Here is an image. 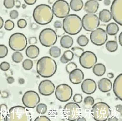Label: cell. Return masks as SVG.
<instances>
[{"label": "cell", "instance_id": "8d00e7d4", "mask_svg": "<svg viewBox=\"0 0 122 121\" xmlns=\"http://www.w3.org/2000/svg\"><path fill=\"white\" fill-rule=\"evenodd\" d=\"M8 53L7 47L4 45H0V58H4Z\"/></svg>", "mask_w": 122, "mask_h": 121}, {"label": "cell", "instance_id": "6f0895ef", "mask_svg": "<svg viewBox=\"0 0 122 121\" xmlns=\"http://www.w3.org/2000/svg\"><path fill=\"white\" fill-rule=\"evenodd\" d=\"M104 5L106 6L110 5L111 4V1L110 0H105L103 1Z\"/></svg>", "mask_w": 122, "mask_h": 121}, {"label": "cell", "instance_id": "83f0119b", "mask_svg": "<svg viewBox=\"0 0 122 121\" xmlns=\"http://www.w3.org/2000/svg\"><path fill=\"white\" fill-rule=\"evenodd\" d=\"M74 54L70 50L65 51L62 56L60 59L61 63L63 64L68 63L69 61H71L73 59Z\"/></svg>", "mask_w": 122, "mask_h": 121}, {"label": "cell", "instance_id": "f35d334b", "mask_svg": "<svg viewBox=\"0 0 122 121\" xmlns=\"http://www.w3.org/2000/svg\"><path fill=\"white\" fill-rule=\"evenodd\" d=\"M14 23L11 20H7L5 22L4 24V28L6 30L10 31L13 29L14 28Z\"/></svg>", "mask_w": 122, "mask_h": 121}, {"label": "cell", "instance_id": "7dc6e473", "mask_svg": "<svg viewBox=\"0 0 122 121\" xmlns=\"http://www.w3.org/2000/svg\"><path fill=\"white\" fill-rule=\"evenodd\" d=\"M62 23L60 21H56L54 23V27L55 28H62Z\"/></svg>", "mask_w": 122, "mask_h": 121}, {"label": "cell", "instance_id": "4316f807", "mask_svg": "<svg viewBox=\"0 0 122 121\" xmlns=\"http://www.w3.org/2000/svg\"><path fill=\"white\" fill-rule=\"evenodd\" d=\"M83 6V2L81 0H72L70 2V7L74 11H79L82 9Z\"/></svg>", "mask_w": 122, "mask_h": 121}, {"label": "cell", "instance_id": "f907efd6", "mask_svg": "<svg viewBox=\"0 0 122 121\" xmlns=\"http://www.w3.org/2000/svg\"><path fill=\"white\" fill-rule=\"evenodd\" d=\"M7 82L9 84H11L14 82L15 79L14 78L12 77H9L7 78Z\"/></svg>", "mask_w": 122, "mask_h": 121}, {"label": "cell", "instance_id": "ba28073f", "mask_svg": "<svg viewBox=\"0 0 122 121\" xmlns=\"http://www.w3.org/2000/svg\"><path fill=\"white\" fill-rule=\"evenodd\" d=\"M39 40L41 43L44 47H49L54 45L57 40L56 32L51 28L44 29L40 32Z\"/></svg>", "mask_w": 122, "mask_h": 121}, {"label": "cell", "instance_id": "1f68e13d", "mask_svg": "<svg viewBox=\"0 0 122 121\" xmlns=\"http://www.w3.org/2000/svg\"><path fill=\"white\" fill-rule=\"evenodd\" d=\"M95 102L94 99L91 96H87L84 99V106L86 108H90Z\"/></svg>", "mask_w": 122, "mask_h": 121}, {"label": "cell", "instance_id": "d4e9b609", "mask_svg": "<svg viewBox=\"0 0 122 121\" xmlns=\"http://www.w3.org/2000/svg\"><path fill=\"white\" fill-rule=\"evenodd\" d=\"M112 18V14L110 11L108 9H103L99 13L98 19L101 22L108 23L111 21Z\"/></svg>", "mask_w": 122, "mask_h": 121}, {"label": "cell", "instance_id": "9a60e30c", "mask_svg": "<svg viewBox=\"0 0 122 121\" xmlns=\"http://www.w3.org/2000/svg\"><path fill=\"white\" fill-rule=\"evenodd\" d=\"M111 13L112 18L120 26L122 25V0H114L111 7Z\"/></svg>", "mask_w": 122, "mask_h": 121}, {"label": "cell", "instance_id": "3957f363", "mask_svg": "<svg viewBox=\"0 0 122 121\" xmlns=\"http://www.w3.org/2000/svg\"><path fill=\"white\" fill-rule=\"evenodd\" d=\"M62 26L66 33L70 35H76L82 30V19L76 14H69L63 20Z\"/></svg>", "mask_w": 122, "mask_h": 121}, {"label": "cell", "instance_id": "4fadbf2b", "mask_svg": "<svg viewBox=\"0 0 122 121\" xmlns=\"http://www.w3.org/2000/svg\"><path fill=\"white\" fill-rule=\"evenodd\" d=\"M97 58L93 52L90 51L84 52L79 57V61L82 67L86 69L92 68L97 62Z\"/></svg>", "mask_w": 122, "mask_h": 121}, {"label": "cell", "instance_id": "681fc988", "mask_svg": "<svg viewBox=\"0 0 122 121\" xmlns=\"http://www.w3.org/2000/svg\"><path fill=\"white\" fill-rule=\"evenodd\" d=\"M25 2L29 5H32L36 2V0H24Z\"/></svg>", "mask_w": 122, "mask_h": 121}, {"label": "cell", "instance_id": "44dd1931", "mask_svg": "<svg viewBox=\"0 0 122 121\" xmlns=\"http://www.w3.org/2000/svg\"><path fill=\"white\" fill-rule=\"evenodd\" d=\"M112 84L110 80L106 78L101 79L98 82L99 90L102 92L106 93L112 90Z\"/></svg>", "mask_w": 122, "mask_h": 121}, {"label": "cell", "instance_id": "8fae6325", "mask_svg": "<svg viewBox=\"0 0 122 121\" xmlns=\"http://www.w3.org/2000/svg\"><path fill=\"white\" fill-rule=\"evenodd\" d=\"M82 25L86 31L92 32L98 28L100 24V20L98 16L94 14H85L82 20Z\"/></svg>", "mask_w": 122, "mask_h": 121}, {"label": "cell", "instance_id": "277c9868", "mask_svg": "<svg viewBox=\"0 0 122 121\" xmlns=\"http://www.w3.org/2000/svg\"><path fill=\"white\" fill-rule=\"evenodd\" d=\"M6 121H31L30 111L21 106H14L10 109L5 116Z\"/></svg>", "mask_w": 122, "mask_h": 121}, {"label": "cell", "instance_id": "2e32d148", "mask_svg": "<svg viewBox=\"0 0 122 121\" xmlns=\"http://www.w3.org/2000/svg\"><path fill=\"white\" fill-rule=\"evenodd\" d=\"M55 88L54 84L51 81L45 80L40 82L38 87V90L41 95L48 96L54 93Z\"/></svg>", "mask_w": 122, "mask_h": 121}, {"label": "cell", "instance_id": "e0dca14e", "mask_svg": "<svg viewBox=\"0 0 122 121\" xmlns=\"http://www.w3.org/2000/svg\"><path fill=\"white\" fill-rule=\"evenodd\" d=\"M82 91L87 95H91L94 93L97 89V85L94 80L91 79H87L81 84Z\"/></svg>", "mask_w": 122, "mask_h": 121}, {"label": "cell", "instance_id": "c3c4849f", "mask_svg": "<svg viewBox=\"0 0 122 121\" xmlns=\"http://www.w3.org/2000/svg\"><path fill=\"white\" fill-rule=\"evenodd\" d=\"M7 110V107L5 104H2L0 106V111L2 112H5Z\"/></svg>", "mask_w": 122, "mask_h": 121}, {"label": "cell", "instance_id": "7402d4cb", "mask_svg": "<svg viewBox=\"0 0 122 121\" xmlns=\"http://www.w3.org/2000/svg\"><path fill=\"white\" fill-rule=\"evenodd\" d=\"M39 49L35 45H30L27 48L26 54L28 58L34 59L37 58L39 55Z\"/></svg>", "mask_w": 122, "mask_h": 121}, {"label": "cell", "instance_id": "cb8c5ba5", "mask_svg": "<svg viewBox=\"0 0 122 121\" xmlns=\"http://www.w3.org/2000/svg\"><path fill=\"white\" fill-rule=\"evenodd\" d=\"M93 67V72L97 76H102L106 72V67L102 63L95 64Z\"/></svg>", "mask_w": 122, "mask_h": 121}, {"label": "cell", "instance_id": "52a82bcc", "mask_svg": "<svg viewBox=\"0 0 122 121\" xmlns=\"http://www.w3.org/2000/svg\"><path fill=\"white\" fill-rule=\"evenodd\" d=\"M63 112L66 119L69 121H76L81 116V108L77 103L69 102L64 107Z\"/></svg>", "mask_w": 122, "mask_h": 121}, {"label": "cell", "instance_id": "484cf974", "mask_svg": "<svg viewBox=\"0 0 122 121\" xmlns=\"http://www.w3.org/2000/svg\"><path fill=\"white\" fill-rule=\"evenodd\" d=\"M106 32L109 35L113 36L115 35L119 31L118 25L116 23H111L108 24L106 27Z\"/></svg>", "mask_w": 122, "mask_h": 121}, {"label": "cell", "instance_id": "e575fe53", "mask_svg": "<svg viewBox=\"0 0 122 121\" xmlns=\"http://www.w3.org/2000/svg\"><path fill=\"white\" fill-rule=\"evenodd\" d=\"M36 111L38 114L41 115L45 114L47 112V105L44 104H39L36 107Z\"/></svg>", "mask_w": 122, "mask_h": 121}, {"label": "cell", "instance_id": "f546056e", "mask_svg": "<svg viewBox=\"0 0 122 121\" xmlns=\"http://www.w3.org/2000/svg\"><path fill=\"white\" fill-rule=\"evenodd\" d=\"M61 54V49L58 47L53 46L50 49V55L53 58H58L60 56Z\"/></svg>", "mask_w": 122, "mask_h": 121}, {"label": "cell", "instance_id": "6da1fadb", "mask_svg": "<svg viewBox=\"0 0 122 121\" xmlns=\"http://www.w3.org/2000/svg\"><path fill=\"white\" fill-rule=\"evenodd\" d=\"M38 74L44 78H50L55 74L57 70V65L54 59L45 56L39 59L36 65Z\"/></svg>", "mask_w": 122, "mask_h": 121}, {"label": "cell", "instance_id": "7a4b0ae2", "mask_svg": "<svg viewBox=\"0 0 122 121\" xmlns=\"http://www.w3.org/2000/svg\"><path fill=\"white\" fill-rule=\"evenodd\" d=\"M33 17L37 24L41 25L48 24L53 19L52 9L48 5L40 4L34 9Z\"/></svg>", "mask_w": 122, "mask_h": 121}, {"label": "cell", "instance_id": "816d5d0a", "mask_svg": "<svg viewBox=\"0 0 122 121\" xmlns=\"http://www.w3.org/2000/svg\"><path fill=\"white\" fill-rule=\"evenodd\" d=\"M116 110L119 112L121 114H122V106L121 105H117L115 106Z\"/></svg>", "mask_w": 122, "mask_h": 121}, {"label": "cell", "instance_id": "5b68a950", "mask_svg": "<svg viewBox=\"0 0 122 121\" xmlns=\"http://www.w3.org/2000/svg\"><path fill=\"white\" fill-rule=\"evenodd\" d=\"M110 106L105 102H98L93 105L91 114L95 120L97 121H107L111 114Z\"/></svg>", "mask_w": 122, "mask_h": 121}, {"label": "cell", "instance_id": "7c38bea8", "mask_svg": "<svg viewBox=\"0 0 122 121\" xmlns=\"http://www.w3.org/2000/svg\"><path fill=\"white\" fill-rule=\"evenodd\" d=\"M22 100L23 104L27 108L33 109L40 102V98L37 92L30 90L25 93Z\"/></svg>", "mask_w": 122, "mask_h": 121}, {"label": "cell", "instance_id": "836d02e7", "mask_svg": "<svg viewBox=\"0 0 122 121\" xmlns=\"http://www.w3.org/2000/svg\"><path fill=\"white\" fill-rule=\"evenodd\" d=\"M23 68L26 70H30L33 66V62L32 60L29 59H26L24 60L22 63Z\"/></svg>", "mask_w": 122, "mask_h": 121}, {"label": "cell", "instance_id": "ee69618b", "mask_svg": "<svg viewBox=\"0 0 122 121\" xmlns=\"http://www.w3.org/2000/svg\"><path fill=\"white\" fill-rule=\"evenodd\" d=\"M10 17L13 19H15L18 17L19 13L16 10H13L10 13Z\"/></svg>", "mask_w": 122, "mask_h": 121}, {"label": "cell", "instance_id": "9c48e42d", "mask_svg": "<svg viewBox=\"0 0 122 121\" xmlns=\"http://www.w3.org/2000/svg\"><path fill=\"white\" fill-rule=\"evenodd\" d=\"M53 14L58 18H65L70 13V7L66 1L59 0L56 1L52 6Z\"/></svg>", "mask_w": 122, "mask_h": 121}, {"label": "cell", "instance_id": "74e56055", "mask_svg": "<svg viewBox=\"0 0 122 121\" xmlns=\"http://www.w3.org/2000/svg\"><path fill=\"white\" fill-rule=\"evenodd\" d=\"M77 65H76L75 63L73 62H71L68 63V64L66 65V71L69 74L74 70L77 68Z\"/></svg>", "mask_w": 122, "mask_h": 121}, {"label": "cell", "instance_id": "f6af8a7d", "mask_svg": "<svg viewBox=\"0 0 122 121\" xmlns=\"http://www.w3.org/2000/svg\"><path fill=\"white\" fill-rule=\"evenodd\" d=\"M35 121H51L49 118L45 116H40L36 118Z\"/></svg>", "mask_w": 122, "mask_h": 121}, {"label": "cell", "instance_id": "ffe728a7", "mask_svg": "<svg viewBox=\"0 0 122 121\" xmlns=\"http://www.w3.org/2000/svg\"><path fill=\"white\" fill-rule=\"evenodd\" d=\"M99 7V3L97 0H90L85 3L84 9L87 14H94L97 12Z\"/></svg>", "mask_w": 122, "mask_h": 121}, {"label": "cell", "instance_id": "4dcf8cb0", "mask_svg": "<svg viewBox=\"0 0 122 121\" xmlns=\"http://www.w3.org/2000/svg\"><path fill=\"white\" fill-rule=\"evenodd\" d=\"M77 42L81 47H85L89 43V40L86 35H82L78 37Z\"/></svg>", "mask_w": 122, "mask_h": 121}, {"label": "cell", "instance_id": "f5cc1de1", "mask_svg": "<svg viewBox=\"0 0 122 121\" xmlns=\"http://www.w3.org/2000/svg\"><path fill=\"white\" fill-rule=\"evenodd\" d=\"M21 2L18 0H16L15 1V5L16 6V7L17 8H19L21 6Z\"/></svg>", "mask_w": 122, "mask_h": 121}, {"label": "cell", "instance_id": "94428289", "mask_svg": "<svg viewBox=\"0 0 122 121\" xmlns=\"http://www.w3.org/2000/svg\"><path fill=\"white\" fill-rule=\"evenodd\" d=\"M77 121H86V119L84 117L80 118L79 117L77 119Z\"/></svg>", "mask_w": 122, "mask_h": 121}, {"label": "cell", "instance_id": "d590c367", "mask_svg": "<svg viewBox=\"0 0 122 121\" xmlns=\"http://www.w3.org/2000/svg\"><path fill=\"white\" fill-rule=\"evenodd\" d=\"M71 50L74 54L77 57H79L81 56L82 54L84 52V49L79 47H72Z\"/></svg>", "mask_w": 122, "mask_h": 121}, {"label": "cell", "instance_id": "db71d44e", "mask_svg": "<svg viewBox=\"0 0 122 121\" xmlns=\"http://www.w3.org/2000/svg\"><path fill=\"white\" fill-rule=\"evenodd\" d=\"M122 32H121L119 34V44L120 45L122 46Z\"/></svg>", "mask_w": 122, "mask_h": 121}, {"label": "cell", "instance_id": "91938a15", "mask_svg": "<svg viewBox=\"0 0 122 121\" xmlns=\"http://www.w3.org/2000/svg\"><path fill=\"white\" fill-rule=\"evenodd\" d=\"M107 76L109 78L112 79L114 78V75L112 73H108V74H107Z\"/></svg>", "mask_w": 122, "mask_h": 121}, {"label": "cell", "instance_id": "ac0fdd59", "mask_svg": "<svg viewBox=\"0 0 122 121\" xmlns=\"http://www.w3.org/2000/svg\"><path fill=\"white\" fill-rule=\"evenodd\" d=\"M84 79V73L81 70L78 68L75 69L69 73V79L71 82L73 84L81 83Z\"/></svg>", "mask_w": 122, "mask_h": 121}, {"label": "cell", "instance_id": "5bb4252c", "mask_svg": "<svg viewBox=\"0 0 122 121\" xmlns=\"http://www.w3.org/2000/svg\"><path fill=\"white\" fill-rule=\"evenodd\" d=\"M92 43L97 46H102L106 43L108 39V35L105 30L98 28L92 32L90 34Z\"/></svg>", "mask_w": 122, "mask_h": 121}, {"label": "cell", "instance_id": "30bf717a", "mask_svg": "<svg viewBox=\"0 0 122 121\" xmlns=\"http://www.w3.org/2000/svg\"><path fill=\"white\" fill-rule=\"evenodd\" d=\"M57 99L62 102L70 100L72 95V90L68 84H63L57 86L55 92Z\"/></svg>", "mask_w": 122, "mask_h": 121}, {"label": "cell", "instance_id": "d6986e66", "mask_svg": "<svg viewBox=\"0 0 122 121\" xmlns=\"http://www.w3.org/2000/svg\"><path fill=\"white\" fill-rule=\"evenodd\" d=\"M113 90L115 95L120 100L122 99V74H120L114 80Z\"/></svg>", "mask_w": 122, "mask_h": 121}, {"label": "cell", "instance_id": "11a10c76", "mask_svg": "<svg viewBox=\"0 0 122 121\" xmlns=\"http://www.w3.org/2000/svg\"><path fill=\"white\" fill-rule=\"evenodd\" d=\"M0 121H6L5 117L1 112H0Z\"/></svg>", "mask_w": 122, "mask_h": 121}, {"label": "cell", "instance_id": "60d3db41", "mask_svg": "<svg viewBox=\"0 0 122 121\" xmlns=\"http://www.w3.org/2000/svg\"><path fill=\"white\" fill-rule=\"evenodd\" d=\"M83 97L82 95L80 94H76L74 96L73 98V100L74 102L76 103H81L82 101Z\"/></svg>", "mask_w": 122, "mask_h": 121}, {"label": "cell", "instance_id": "f1b7e54d", "mask_svg": "<svg viewBox=\"0 0 122 121\" xmlns=\"http://www.w3.org/2000/svg\"><path fill=\"white\" fill-rule=\"evenodd\" d=\"M106 49L110 52H115L118 48V44L117 42L114 40H110L106 43Z\"/></svg>", "mask_w": 122, "mask_h": 121}, {"label": "cell", "instance_id": "ab89813d", "mask_svg": "<svg viewBox=\"0 0 122 121\" xmlns=\"http://www.w3.org/2000/svg\"><path fill=\"white\" fill-rule=\"evenodd\" d=\"M14 0H5L4 1V5L7 9H12L15 5Z\"/></svg>", "mask_w": 122, "mask_h": 121}, {"label": "cell", "instance_id": "bcb514c9", "mask_svg": "<svg viewBox=\"0 0 122 121\" xmlns=\"http://www.w3.org/2000/svg\"><path fill=\"white\" fill-rule=\"evenodd\" d=\"M29 43L30 44L34 45L37 43V39L36 37H30L29 39Z\"/></svg>", "mask_w": 122, "mask_h": 121}, {"label": "cell", "instance_id": "680465c9", "mask_svg": "<svg viewBox=\"0 0 122 121\" xmlns=\"http://www.w3.org/2000/svg\"><path fill=\"white\" fill-rule=\"evenodd\" d=\"M108 121H118V120L115 116H112V117H111L110 118H109L108 120Z\"/></svg>", "mask_w": 122, "mask_h": 121}, {"label": "cell", "instance_id": "9f6ffc18", "mask_svg": "<svg viewBox=\"0 0 122 121\" xmlns=\"http://www.w3.org/2000/svg\"><path fill=\"white\" fill-rule=\"evenodd\" d=\"M4 21L3 18L0 16V29L2 28L4 25Z\"/></svg>", "mask_w": 122, "mask_h": 121}, {"label": "cell", "instance_id": "d6a6232c", "mask_svg": "<svg viewBox=\"0 0 122 121\" xmlns=\"http://www.w3.org/2000/svg\"><path fill=\"white\" fill-rule=\"evenodd\" d=\"M23 56L22 53L16 51L12 55V59L13 61L16 63H20L23 60Z\"/></svg>", "mask_w": 122, "mask_h": 121}, {"label": "cell", "instance_id": "b9f144b4", "mask_svg": "<svg viewBox=\"0 0 122 121\" xmlns=\"http://www.w3.org/2000/svg\"><path fill=\"white\" fill-rule=\"evenodd\" d=\"M27 23L26 21L25 20V19H21L18 20L17 22V25L18 28H25L26 26Z\"/></svg>", "mask_w": 122, "mask_h": 121}, {"label": "cell", "instance_id": "8992f818", "mask_svg": "<svg viewBox=\"0 0 122 121\" xmlns=\"http://www.w3.org/2000/svg\"><path fill=\"white\" fill-rule=\"evenodd\" d=\"M28 44L26 36L23 33L17 32L13 33L10 37L9 44L13 50L21 51L24 50Z\"/></svg>", "mask_w": 122, "mask_h": 121}, {"label": "cell", "instance_id": "603a6c76", "mask_svg": "<svg viewBox=\"0 0 122 121\" xmlns=\"http://www.w3.org/2000/svg\"><path fill=\"white\" fill-rule=\"evenodd\" d=\"M73 43V39L69 35H65L63 36L60 40V45L64 48H70L72 46Z\"/></svg>", "mask_w": 122, "mask_h": 121}, {"label": "cell", "instance_id": "7bdbcfd3", "mask_svg": "<svg viewBox=\"0 0 122 121\" xmlns=\"http://www.w3.org/2000/svg\"><path fill=\"white\" fill-rule=\"evenodd\" d=\"M10 67V65L9 63L6 61L2 62L0 65V68L1 69V70L4 71H6L9 70Z\"/></svg>", "mask_w": 122, "mask_h": 121}]
</instances>
